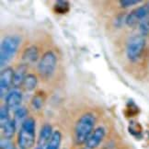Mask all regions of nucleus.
<instances>
[{
    "instance_id": "obj_1",
    "label": "nucleus",
    "mask_w": 149,
    "mask_h": 149,
    "mask_svg": "<svg viewBox=\"0 0 149 149\" xmlns=\"http://www.w3.org/2000/svg\"><path fill=\"white\" fill-rule=\"evenodd\" d=\"M96 118L93 113L87 112L78 119L74 126V138L77 145L85 144L93 133Z\"/></svg>"
},
{
    "instance_id": "obj_2",
    "label": "nucleus",
    "mask_w": 149,
    "mask_h": 149,
    "mask_svg": "<svg viewBox=\"0 0 149 149\" xmlns=\"http://www.w3.org/2000/svg\"><path fill=\"white\" fill-rule=\"evenodd\" d=\"M35 141V121L33 118H27L20 125L18 135L19 149H31Z\"/></svg>"
},
{
    "instance_id": "obj_3",
    "label": "nucleus",
    "mask_w": 149,
    "mask_h": 149,
    "mask_svg": "<svg viewBox=\"0 0 149 149\" xmlns=\"http://www.w3.org/2000/svg\"><path fill=\"white\" fill-rule=\"evenodd\" d=\"M20 44V38L17 35L5 37L0 47V63L1 66H5L13 58Z\"/></svg>"
},
{
    "instance_id": "obj_4",
    "label": "nucleus",
    "mask_w": 149,
    "mask_h": 149,
    "mask_svg": "<svg viewBox=\"0 0 149 149\" xmlns=\"http://www.w3.org/2000/svg\"><path fill=\"white\" fill-rule=\"evenodd\" d=\"M146 47V39L145 37L139 35L132 36L126 44V55L131 62H136L138 60L142 54L144 53Z\"/></svg>"
},
{
    "instance_id": "obj_5",
    "label": "nucleus",
    "mask_w": 149,
    "mask_h": 149,
    "mask_svg": "<svg viewBox=\"0 0 149 149\" xmlns=\"http://www.w3.org/2000/svg\"><path fill=\"white\" fill-rule=\"evenodd\" d=\"M57 64V58L54 52H46L38 64V72L44 78L50 77L54 74Z\"/></svg>"
},
{
    "instance_id": "obj_6",
    "label": "nucleus",
    "mask_w": 149,
    "mask_h": 149,
    "mask_svg": "<svg viewBox=\"0 0 149 149\" xmlns=\"http://www.w3.org/2000/svg\"><path fill=\"white\" fill-rule=\"evenodd\" d=\"M148 17H149V2L130 12V14L126 17L125 22L129 27L139 26Z\"/></svg>"
},
{
    "instance_id": "obj_7",
    "label": "nucleus",
    "mask_w": 149,
    "mask_h": 149,
    "mask_svg": "<svg viewBox=\"0 0 149 149\" xmlns=\"http://www.w3.org/2000/svg\"><path fill=\"white\" fill-rule=\"evenodd\" d=\"M13 77H14V71L11 67H7L1 72L0 76V95L1 98H6L9 92L10 87L13 83Z\"/></svg>"
},
{
    "instance_id": "obj_8",
    "label": "nucleus",
    "mask_w": 149,
    "mask_h": 149,
    "mask_svg": "<svg viewBox=\"0 0 149 149\" xmlns=\"http://www.w3.org/2000/svg\"><path fill=\"white\" fill-rule=\"evenodd\" d=\"M6 106L8 108L9 111H16L20 107L22 101V94L18 88L11 89L5 98Z\"/></svg>"
},
{
    "instance_id": "obj_9",
    "label": "nucleus",
    "mask_w": 149,
    "mask_h": 149,
    "mask_svg": "<svg viewBox=\"0 0 149 149\" xmlns=\"http://www.w3.org/2000/svg\"><path fill=\"white\" fill-rule=\"evenodd\" d=\"M106 134V131L103 127H98L96 128L93 133L90 134V136L88 137V139L87 140V142L85 143V146L87 149H95L97 148L100 144L102 142L103 138H104Z\"/></svg>"
},
{
    "instance_id": "obj_10",
    "label": "nucleus",
    "mask_w": 149,
    "mask_h": 149,
    "mask_svg": "<svg viewBox=\"0 0 149 149\" xmlns=\"http://www.w3.org/2000/svg\"><path fill=\"white\" fill-rule=\"evenodd\" d=\"M54 132L53 128L49 123L44 124L41 131H40V134H39V138H38V146L40 148L42 149H46V146L48 145V143L51 139L52 135H53Z\"/></svg>"
},
{
    "instance_id": "obj_11",
    "label": "nucleus",
    "mask_w": 149,
    "mask_h": 149,
    "mask_svg": "<svg viewBox=\"0 0 149 149\" xmlns=\"http://www.w3.org/2000/svg\"><path fill=\"white\" fill-rule=\"evenodd\" d=\"M39 58V52L36 46H31L25 49L22 54V65H29L35 63Z\"/></svg>"
},
{
    "instance_id": "obj_12",
    "label": "nucleus",
    "mask_w": 149,
    "mask_h": 149,
    "mask_svg": "<svg viewBox=\"0 0 149 149\" xmlns=\"http://www.w3.org/2000/svg\"><path fill=\"white\" fill-rule=\"evenodd\" d=\"M26 70H27V65H21L18 67V69L14 71V77H13V83L12 86L14 88H18L19 86L23 84V81L26 77Z\"/></svg>"
},
{
    "instance_id": "obj_13",
    "label": "nucleus",
    "mask_w": 149,
    "mask_h": 149,
    "mask_svg": "<svg viewBox=\"0 0 149 149\" xmlns=\"http://www.w3.org/2000/svg\"><path fill=\"white\" fill-rule=\"evenodd\" d=\"M17 129V124L15 123L14 120H9L8 123H6L1 125V132H2V135L3 138L6 139H11L13 137L15 132Z\"/></svg>"
},
{
    "instance_id": "obj_14",
    "label": "nucleus",
    "mask_w": 149,
    "mask_h": 149,
    "mask_svg": "<svg viewBox=\"0 0 149 149\" xmlns=\"http://www.w3.org/2000/svg\"><path fill=\"white\" fill-rule=\"evenodd\" d=\"M37 84H38V79L36 77L35 74H28L24 81H23V88H25V90L27 91H32L34 88L37 87Z\"/></svg>"
},
{
    "instance_id": "obj_15",
    "label": "nucleus",
    "mask_w": 149,
    "mask_h": 149,
    "mask_svg": "<svg viewBox=\"0 0 149 149\" xmlns=\"http://www.w3.org/2000/svg\"><path fill=\"white\" fill-rule=\"evenodd\" d=\"M62 141V134L59 131H54L46 146V149H59Z\"/></svg>"
},
{
    "instance_id": "obj_16",
    "label": "nucleus",
    "mask_w": 149,
    "mask_h": 149,
    "mask_svg": "<svg viewBox=\"0 0 149 149\" xmlns=\"http://www.w3.org/2000/svg\"><path fill=\"white\" fill-rule=\"evenodd\" d=\"M27 115H28V110L24 107H19V109L14 111V121L18 126V124L20 123V125L22 124L25 120L27 119Z\"/></svg>"
},
{
    "instance_id": "obj_17",
    "label": "nucleus",
    "mask_w": 149,
    "mask_h": 149,
    "mask_svg": "<svg viewBox=\"0 0 149 149\" xmlns=\"http://www.w3.org/2000/svg\"><path fill=\"white\" fill-rule=\"evenodd\" d=\"M70 8V6L69 3L67 1H65V0H59V1H56L54 4V9L56 13H59V14H65L66 12L69 11Z\"/></svg>"
},
{
    "instance_id": "obj_18",
    "label": "nucleus",
    "mask_w": 149,
    "mask_h": 149,
    "mask_svg": "<svg viewBox=\"0 0 149 149\" xmlns=\"http://www.w3.org/2000/svg\"><path fill=\"white\" fill-rule=\"evenodd\" d=\"M9 110L8 108L4 105L1 107V110H0V123H1V125L8 123L10 118H9Z\"/></svg>"
},
{
    "instance_id": "obj_19",
    "label": "nucleus",
    "mask_w": 149,
    "mask_h": 149,
    "mask_svg": "<svg viewBox=\"0 0 149 149\" xmlns=\"http://www.w3.org/2000/svg\"><path fill=\"white\" fill-rule=\"evenodd\" d=\"M129 132L134 136H139L142 134V130L140 125L135 122H132L131 125L129 126Z\"/></svg>"
},
{
    "instance_id": "obj_20",
    "label": "nucleus",
    "mask_w": 149,
    "mask_h": 149,
    "mask_svg": "<svg viewBox=\"0 0 149 149\" xmlns=\"http://www.w3.org/2000/svg\"><path fill=\"white\" fill-rule=\"evenodd\" d=\"M31 105L35 110H41L43 105V99L42 98V96L40 95L34 96L31 100Z\"/></svg>"
},
{
    "instance_id": "obj_21",
    "label": "nucleus",
    "mask_w": 149,
    "mask_h": 149,
    "mask_svg": "<svg viewBox=\"0 0 149 149\" xmlns=\"http://www.w3.org/2000/svg\"><path fill=\"white\" fill-rule=\"evenodd\" d=\"M0 149H15L13 144L11 143L9 139L2 138L1 139V145H0Z\"/></svg>"
},
{
    "instance_id": "obj_22",
    "label": "nucleus",
    "mask_w": 149,
    "mask_h": 149,
    "mask_svg": "<svg viewBox=\"0 0 149 149\" xmlns=\"http://www.w3.org/2000/svg\"><path fill=\"white\" fill-rule=\"evenodd\" d=\"M138 3H140L139 0H130V1L129 0H121L120 1V4H121L123 8H130L132 6L136 5Z\"/></svg>"
}]
</instances>
